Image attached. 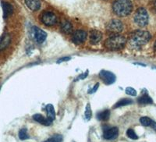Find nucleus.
Masks as SVG:
<instances>
[{
    "label": "nucleus",
    "instance_id": "f03ea898",
    "mask_svg": "<svg viewBox=\"0 0 156 142\" xmlns=\"http://www.w3.org/2000/svg\"><path fill=\"white\" fill-rule=\"evenodd\" d=\"M112 9L119 16H126L131 12L133 5L129 0H115L112 5Z\"/></svg>",
    "mask_w": 156,
    "mask_h": 142
},
{
    "label": "nucleus",
    "instance_id": "bb28decb",
    "mask_svg": "<svg viewBox=\"0 0 156 142\" xmlns=\"http://www.w3.org/2000/svg\"><path fill=\"white\" fill-rule=\"evenodd\" d=\"M98 86H99V83H96L95 86H94V87H93L92 89H91V91H88L89 94H90V93H94V92H95V91H97V89H98Z\"/></svg>",
    "mask_w": 156,
    "mask_h": 142
},
{
    "label": "nucleus",
    "instance_id": "ddd939ff",
    "mask_svg": "<svg viewBox=\"0 0 156 142\" xmlns=\"http://www.w3.org/2000/svg\"><path fill=\"white\" fill-rule=\"evenodd\" d=\"M33 119L35 121H37V122H39V123L44 125V126H50V125L51 124V122H52V121L50 120L48 118L44 117L42 115L38 113L34 114V115H33Z\"/></svg>",
    "mask_w": 156,
    "mask_h": 142
},
{
    "label": "nucleus",
    "instance_id": "cd10ccee",
    "mask_svg": "<svg viewBox=\"0 0 156 142\" xmlns=\"http://www.w3.org/2000/svg\"><path fill=\"white\" fill-rule=\"evenodd\" d=\"M69 58H62V59H58V61H57V62H58V63H59V62H62V61H66V60H69Z\"/></svg>",
    "mask_w": 156,
    "mask_h": 142
},
{
    "label": "nucleus",
    "instance_id": "dca6fc26",
    "mask_svg": "<svg viewBox=\"0 0 156 142\" xmlns=\"http://www.w3.org/2000/svg\"><path fill=\"white\" fill-rule=\"evenodd\" d=\"M140 122L143 126H151L152 129H154L156 131V122L153 121L152 119L150 118L147 117V116H144L140 119Z\"/></svg>",
    "mask_w": 156,
    "mask_h": 142
},
{
    "label": "nucleus",
    "instance_id": "7ed1b4c3",
    "mask_svg": "<svg viewBox=\"0 0 156 142\" xmlns=\"http://www.w3.org/2000/svg\"><path fill=\"white\" fill-rule=\"evenodd\" d=\"M126 42V40L123 36L113 35L105 41V46L109 50H119L125 46Z\"/></svg>",
    "mask_w": 156,
    "mask_h": 142
},
{
    "label": "nucleus",
    "instance_id": "c85d7f7f",
    "mask_svg": "<svg viewBox=\"0 0 156 142\" xmlns=\"http://www.w3.org/2000/svg\"><path fill=\"white\" fill-rule=\"evenodd\" d=\"M154 50H155V51H156V41L154 42Z\"/></svg>",
    "mask_w": 156,
    "mask_h": 142
},
{
    "label": "nucleus",
    "instance_id": "39448f33",
    "mask_svg": "<svg viewBox=\"0 0 156 142\" xmlns=\"http://www.w3.org/2000/svg\"><path fill=\"white\" fill-rule=\"evenodd\" d=\"M31 36L36 42L41 44V43L44 42V40L46 39L47 34L41 29L38 28L37 27H33L31 28Z\"/></svg>",
    "mask_w": 156,
    "mask_h": 142
},
{
    "label": "nucleus",
    "instance_id": "f3484780",
    "mask_svg": "<svg viewBox=\"0 0 156 142\" xmlns=\"http://www.w3.org/2000/svg\"><path fill=\"white\" fill-rule=\"evenodd\" d=\"M61 30L66 34H69L73 30V25L71 24L70 22L67 21V20H63L61 23Z\"/></svg>",
    "mask_w": 156,
    "mask_h": 142
},
{
    "label": "nucleus",
    "instance_id": "423d86ee",
    "mask_svg": "<svg viewBox=\"0 0 156 142\" xmlns=\"http://www.w3.org/2000/svg\"><path fill=\"white\" fill-rule=\"evenodd\" d=\"M106 29L108 32L112 33V34H117L119 33L123 29V25L122 22L119 20H110L106 26Z\"/></svg>",
    "mask_w": 156,
    "mask_h": 142
},
{
    "label": "nucleus",
    "instance_id": "aec40b11",
    "mask_svg": "<svg viewBox=\"0 0 156 142\" xmlns=\"http://www.w3.org/2000/svg\"><path fill=\"white\" fill-rule=\"evenodd\" d=\"M133 102L131 99H129V98H123L122 100H119L118 102L115 104V105L113 106L114 108H119V107H122V106H124V105H129V104H131Z\"/></svg>",
    "mask_w": 156,
    "mask_h": 142
},
{
    "label": "nucleus",
    "instance_id": "2eb2a0df",
    "mask_svg": "<svg viewBox=\"0 0 156 142\" xmlns=\"http://www.w3.org/2000/svg\"><path fill=\"white\" fill-rule=\"evenodd\" d=\"M2 9H3V17L5 19L9 17L10 15H12V12H13V8H12V5H10L8 2H3L2 3Z\"/></svg>",
    "mask_w": 156,
    "mask_h": 142
},
{
    "label": "nucleus",
    "instance_id": "a211bd4d",
    "mask_svg": "<svg viewBox=\"0 0 156 142\" xmlns=\"http://www.w3.org/2000/svg\"><path fill=\"white\" fill-rule=\"evenodd\" d=\"M45 108H46L47 116H48V118L51 121H53L55 119V112L53 105H51V104H48V105H46Z\"/></svg>",
    "mask_w": 156,
    "mask_h": 142
},
{
    "label": "nucleus",
    "instance_id": "9d476101",
    "mask_svg": "<svg viewBox=\"0 0 156 142\" xmlns=\"http://www.w3.org/2000/svg\"><path fill=\"white\" fill-rule=\"evenodd\" d=\"M86 38H87V33H86V31L83 30H77L73 33L72 40H73V41L75 44H80L84 42Z\"/></svg>",
    "mask_w": 156,
    "mask_h": 142
},
{
    "label": "nucleus",
    "instance_id": "a878e982",
    "mask_svg": "<svg viewBox=\"0 0 156 142\" xmlns=\"http://www.w3.org/2000/svg\"><path fill=\"white\" fill-rule=\"evenodd\" d=\"M126 94L130 96H136V91L135 89H133V87H127L126 89Z\"/></svg>",
    "mask_w": 156,
    "mask_h": 142
},
{
    "label": "nucleus",
    "instance_id": "4468645a",
    "mask_svg": "<svg viewBox=\"0 0 156 142\" xmlns=\"http://www.w3.org/2000/svg\"><path fill=\"white\" fill-rule=\"evenodd\" d=\"M27 7L33 11H36L41 6V0H25Z\"/></svg>",
    "mask_w": 156,
    "mask_h": 142
},
{
    "label": "nucleus",
    "instance_id": "4be33fe9",
    "mask_svg": "<svg viewBox=\"0 0 156 142\" xmlns=\"http://www.w3.org/2000/svg\"><path fill=\"white\" fill-rule=\"evenodd\" d=\"M62 136L60 134H55L44 142H62Z\"/></svg>",
    "mask_w": 156,
    "mask_h": 142
},
{
    "label": "nucleus",
    "instance_id": "6ab92c4d",
    "mask_svg": "<svg viewBox=\"0 0 156 142\" xmlns=\"http://www.w3.org/2000/svg\"><path fill=\"white\" fill-rule=\"evenodd\" d=\"M110 117V111L105 109L97 114V119L100 121H107Z\"/></svg>",
    "mask_w": 156,
    "mask_h": 142
},
{
    "label": "nucleus",
    "instance_id": "f257e3e1",
    "mask_svg": "<svg viewBox=\"0 0 156 142\" xmlns=\"http://www.w3.org/2000/svg\"><path fill=\"white\" fill-rule=\"evenodd\" d=\"M151 34L146 30H136L129 38V46L133 48H139L147 44L151 40Z\"/></svg>",
    "mask_w": 156,
    "mask_h": 142
},
{
    "label": "nucleus",
    "instance_id": "393cba45",
    "mask_svg": "<svg viewBox=\"0 0 156 142\" xmlns=\"http://www.w3.org/2000/svg\"><path fill=\"white\" fill-rule=\"evenodd\" d=\"M126 135L129 138L132 139V140H136L138 139V136L136 134V133L134 132V130H132V129H128L127 131H126Z\"/></svg>",
    "mask_w": 156,
    "mask_h": 142
},
{
    "label": "nucleus",
    "instance_id": "412c9836",
    "mask_svg": "<svg viewBox=\"0 0 156 142\" xmlns=\"http://www.w3.org/2000/svg\"><path fill=\"white\" fill-rule=\"evenodd\" d=\"M139 104H142V105H146V104H151L153 102L152 99H151L148 95H142L141 97L138 98L137 100Z\"/></svg>",
    "mask_w": 156,
    "mask_h": 142
},
{
    "label": "nucleus",
    "instance_id": "0eeeda50",
    "mask_svg": "<svg viewBox=\"0 0 156 142\" xmlns=\"http://www.w3.org/2000/svg\"><path fill=\"white\" fill-rule=\"evenodd\" d=\"M41 22L46 26H53L56 23L57 18L56 16L51 12H43L41 17Z\"/></svg>",
    "mask_w": 156,
    "mask_h": 142
},
{
    "label": "nucleus",
    "instance_id": "9b49d317",
    "mask_svg": "<svg viewBox=\"0 0 156 142\" xmlns=\"http://www.w3.org/2000/svg\"><path fill=\"white\" fill-rule=\"evenodd\" d=\"M102 37V34L99 30H92L90 32V42L93 44L99 43Z\"/></svg>",
    "mask_w": 156,
    "mask_h": 142
},
{
    "label": "nucleus",
    "instance_id": "6e6552de",
    "mask_svg": "<svg viewBox=\"0 0 156 142\" xmlns=\"http://www.w3.org/2000/svg\"><path fill=\"white\" fill-rule=\"evenodd\" d=\"M119 134V129L116 126L105 128L103 133V137L107 140H112L116 138Z\"/></svg>",
    "mask_w": 156,
    "mask_h": 142
},
{
    "label": "nucleus",
    "instance_id": "20e7f679",
    "mask_svg": "<svg viewBox=\"0 0 156 142\" xmlns=\"http://www.w3.org/2000/svg\"><path fill=\"white\" fill-rule=\"evenodd\" d=\"M134 21L140 27H145L148 23V13L144 8H139L136 11Z\"/></svg>",
    "mask_w": 156,
    "mask_h": 142
},
{
    "label": "nucleus",
    "instance_id": "5701e85b",
    "mask_svg": "<svg viewBox=\"0 0 156 142\" xmlns=\"http://www.w3.org/2000/svg\"><path fill=\"white\" fill-rule=\"evenodd\" d=\"M19 138L20 140H26L29 138V135L27 134V130L26 128H23L19 131Z\"/></svg>",
    "mask_w": 156,
    "mask_h": 142
},
{
    "label": "nucleus",
    "instance_id": "b1692460",
    "mask_svg": "<svg viewBox=\"0 0 156 142\" xmlns=\"http://www.w3.org/2000/svg\"><path fill=\"white\" fill-rule=\"evenodd\" d=\"M91 115H92V112H91V108H90V104H87V106L85 108V112H84V116H85V119L87 121H89L91 118Z\"/></svg>",
    "mask_w": 156,
    "mask_h": 142
},
{
    "label": "nucleus",
    "instance_id": "c756f323",
    "mask_svg": "<svg viewBox=\"0 0 156 142\" xmlns=\"http://www.w3.org/2000/svg\"><path fill=\"white\" fill-rule=\"evenodd\" d=\"M154 9H155V12H156V1L154 2Z\"/></svg>",
    "mask_w": 156,
    "mask_h": 142
},
{
    "label": "nucleus",
    "instance_id": "f8f14e48",
    "mask_svg": "<svg viewBox=\"0 0 156 142\" xmlns=\"http://www.w3.org/2000/svg\"><path fill=\"white\" fill-rule=\"evenodd\" d=\"M11 42V37L9 34L5 33L0 37V51L5 49Z\"/></svg>",
    "mask_w": 156,
    "mask_h": 142
},
{
    "label": "nucleus",
    "instance_id": "1a4fd4ad",
    "mask_svg": "<svg viewBox=\"0 0 156 142\" xmlns=\"http://www.w3.org/2000/svg\"><path fill=\"white\" fill-rule=\"evenodd\" d=\"M99 76L101 80L108 85L112 84L115 81V76L112 72H109V71L101 70L99 73Z\"/></svg>",
    "mask_w": 156,
    "mask_h": 142
}]
</instances>
